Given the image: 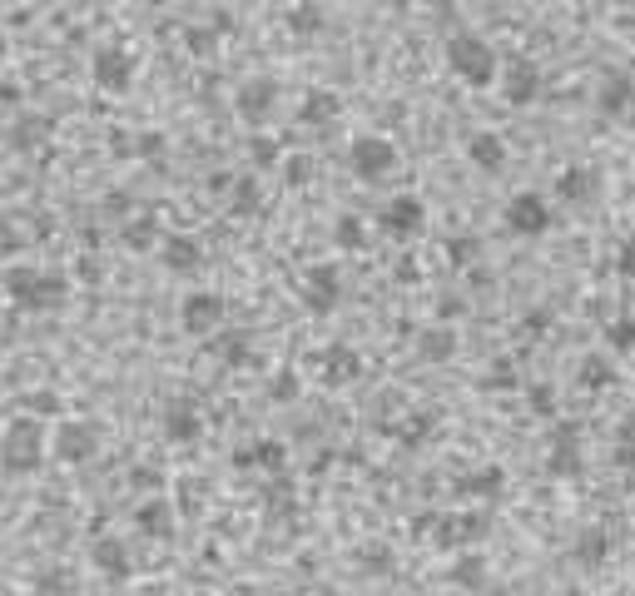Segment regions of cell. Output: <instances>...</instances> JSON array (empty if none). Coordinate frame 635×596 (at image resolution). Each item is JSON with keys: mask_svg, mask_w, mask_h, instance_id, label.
<instances>
[{"mask_svg": "<svg viewBox=\"0 0 635 596\" xmlns=\"http://www.w3.org/2000/svg\"><path fill=\"white\" fill-rule=\"evenodd\" d=\"M338 239H343V244H358V224H353V219H348V224H343V229H338Z\"/></svg>", "mask_w": 635, "mask_h": 596, "instance_id": "cell-26", "label": "cell"}, {"mask_svg": "<svg viewBox=\"0 0 635 596\" xmlns=\"http://www.w3.org/2000/svg\"><path fill=\"white\" fill-rule=\"evenodd\" d=\"M308 115H328V95H308Z\"/></svg>", "mask_w": 635, "mask_h": 596, "instance_id": "cell-24", "label": "cell"}, {"mask_svg": "<svg viewBox=\"0 0 635 596\" xmlns=\"http://www.w3.org/2000/svg\"><path fill=\"white\" fill-rule=\"evenodd\" d=\"M20 100V85L15 80H0V105H15Z\"/></svg>", "mask_w": 635, "mask_h": 596, "instance_id": "cell-21", "label": "cell"}, {"mask_svg": "<svg viewBox=\"0 0 635 596\" xmlns=\"http://www.w3.org/2000/svg\"><path fill=\"white\" fill-rule=\"evenodd\" d=\"M219 313H224L219 294H189V298H184V308H179V318H184V328H189V333L214 328V323H219Z\"/></svg>", "mask_w": 635, "mask_h": 596, "instance_id": "cell-8", "label": "cell"}, {"mask_svg": "<svg viewBox=\"0 0 635 596\" xmlns=\"http://www.w3.org/2000/svg\"><path fill=\"white\" fill-rule=\"evenodd\" d=\"M0 60H5V30H0Z\"/></svg>", "mask_w": 635, "mask_h": 596, "instance_id": "cell-30", "label": "cell"}, {"mask_svg": "<svg viewBox=\"0 0 635 596\" xmlns=\"http://www.w3.org/2000/svg\"><path fill=\"white\" fill-rule=\"evenodd\" d=\"M25 408H30V413H60V393H50V388H30V393H25Z\"/></svg>", "mask_w": 635, "mask_h": 596, "instance_id": "cell-15", "label": "cell"}, {"mask_svg": "<svg viewBox=\"0 0 635 596\" xmlns=\"http://www.w3.org/2000/svg\"><path fill=\"white\" fill-rule=\"evenodd\" d=\"M90 562H95L110 582H125V577H129V552H125V542H120V537H100V542L90 547Z\"/></svg>", "mask_w": 635, "mask_h": 596, "instance_id": "cell-7", "label": "cell"}, {"mask_svg": "<svg viewBox=\"0 0 635 596\" xmlns=\"http://www.w3.org/2000/svg\"><path fill=\"white\" fill-rule=\"evenodd\" d=\"M254 159H258V164H268V159H273V145H268V140H258V145H254Z\"/></svg>", "mask_w": 635, "mask_h": 596, "instance_id": "cell-29", "label": "cell"}, {"mask_svg": "<svg viewBox=\"0 0 635 596\" xmlns=\"http://www.w3.org/2000/svg\"><path fill=\"white\" fill-rule=\"evenodd\" d=\"M30 596H40V592H30Z\"/></svg>", "mask_w": 635, "mask_h": 596, "instance_id": "cell-31", "label": "cell"}, {"mask_svg": "<svg viewBox=\"0 0 635 596\" xmlns=\"http://www.w3.org/2000/svg\"><path fill=\"white\" fill-rule=\"evenodd\" d=\"M273 393H278V398H288V393H293V378H288V373H278V383H273Z\"/></svg>", "mask_w": 635, "mask_h": 596, "instance_id": "cell-28", "label": "cell"}, {"mask_svg": "<svg viewBox=\"0 0 635 596\" xmlns=\"http://www.w3.org/2000/svg\"><path fill=\"white\" fill-rule=\"evenodd\" d=\"M154 239H159V214H149V209H144V214H134V219L125 224V244H129V249H149Z\"/></svg>", "mask_w": 635, "mask_h": 596, "instance_id": "cell-11", "label": "cell"}, {"mask_svg": "<svg viewBox=\"0 0 635 596\" xmlns=\"http://www.w3.org/2000/svg\"><path fill=\"white\" fill-rule=\"evenodd\" d=\"M268 95H273V85H268V80H258V85H249V90L239 95L244 115H263V110H268Z\"/></svg>", "mask_w": 635, "mask_h": 596, "instance_id": "cell-14", "label": "cell"}, {"mask_svg": "<svg viewBox=\"0 0 635 596\" xmlns=\"http://www.w3.org/2000/svg\"><path fill=\"white\" fill-rule=\"evenodd\" d=\"M50 135H55V120H50V115H25V120L10 130V145L30 149V145H40V140H50Z\"/></svg>", "mask_w": 635, "mask_h": 596, "instance_id": "cell-10", "label": "cell"}, {"mask_svg": "<svg viewBox=\"0 0 635 596\" xmlns=\"http://www.w3.org/2000/svg\"><path fill=\"white\" fill-rule=\"evenodd\" d=\"M35 592H65V572H40V582H35Z\"/></svg>", "mask_w": 635, "mask_h": 596, "instance_id": "cell-18", "label": "cell"}, {"mask_svg": "<svg viewBox=\"0 0 635 596\" xmlns=\"http://www.w3.org/2000/svg\"><path fill=\"white\" fill-rule=\"evenodd\" d=\"M139 154H144V159H159V154H164V135H154V130H144V135H139Z\"/></svg>", "mask_w": 635, "mask_h": 596, "instance_id": "cell-17", "label": "cell"}, {"mask_svg": "<svg viewBox=\"0 0 635 596\" xmlns=\"http://www.w3.org/2000/svg\"><path fill=\"white\" fill-rule=\"evenodd\" d=\"M308 303H313V308H328V303H333V274H313Z\"/></svg>", "mask_w": 635, "mask_h": 596, "instance_id": "cell-16", "label": "cell"}, {"mask_svg": "<svg viewBox=\"0 0 635 596\" xmlns=\"http://www.w3.org/2000/svg\"><path fill=\"white\" fill-rule=\"evenodd\" d=\"M134 527H139L144 537H169V532H174L169 502H164V497H144V502L134 507Z\"/></svg>", "mask_w": 635, "mask_h": 596, "instance_id": "cell-6", "label": "cell"}, {"mask_svg": "<svg viewBox=\"0 0 635 596\" xmlns=\"http://www.w3.org/2000/svg\"><path fill=\"white\" fill-rule=\"evenodd\" d=\"M199 413L194 408H184V403H174V408H164V438L169 443H194L199 438Z\"/></svg>", "mask_w": 635, "mask_h": 596, "instance_id": "cell-9", "label": "cell"}, {"mask_svg": "<svg viewBox=\"0 0 635 596\" xmlns=\"http://www.w3.org/2000/svg\"><path fill=\"white\" fill-rule=\"evenodd\" d=\"M234 204H239V209H249V204H254V184H239V199H234Z\"/></svg>", "mask_w": 635, "mask_h": 596, "instance_id": "cell-25", "label": "cell"}, {"mask_svg": "<svg viewBox=\"0 0 635 596\" xmlns=\"http://www.w3.org/2000/svg\"><path fill=\"white\" fill-rule=\"evenodd\" d=\"M5 294L15 298V308H25V313H50V308L65 303L70 284H65V274L15 264V269H5Z\"/></svg>", "mask_w": 635, "mask_h": 596, "instance_id": "cell-1", "label": "cell"}, {"mask_svg": "<svg viewBox=\"0 0 635 596\" xmlns=\"http://www.w3.org/2000/svg\"><path fill=\"white\" fill-rule=\"evenodd\" d=\"M224 353H229V358H244V353H249V348H244V343H239V333H234V338H229V343H224Z\"/></svg>", "mask_w": 635, "mask_h": 596, "instance_id": "cell-27", "label": "cell"}, {"mask_svg": "<svg viewBox=\"0 0 635 596\" xmlns=\"http://www.w3.org/2000/svg\"><path fill=\"white\" fill-rule=\"evenodd\" d=\"M412 224H417V204H412V199H402V204L387 209V229H392V234H407Z\"/></svg>", "mask_w": 635, "mask_h": 596, "instance_id": "cell-13", "label": "cell"}, {"mask_svg": "<svg viewBox=\"0 0 635 596\" xmlns=\"http://www.w3.org/2000/svg\"><path fill=\"white\" fill-rule=\"evenodd\" d=\"M105 209H110V214H125V209H129V194H125V189H110V194H105Z\"/></svg>", "mask_w": 635, "mask_h": 596, "instance_id": "cell-19", "label": "cell"}, {"mask_svg": "<svg viewBox=\"0 0 635 596\" xmlns=\"http://www.w3.org/2000/svg\"><path fill=\"white\" fill-rule=\"evenodd\" d=\"M189 45H194V50H209V30H199V25H189Z\"/></svg>", "mask_w": 635, "mask_h": 596, "instance_id": "cell-22", "label": "cell"}, {"mask_svg": "<svg viewBox=\"0 0 635 596\" xmlns=\"http://www.w3.org/2000/svg\"><path fill=\"white\" fill-rule=\"evenodd\" d=\"M134 487H159V477L149 467H134Z\"/></svg>", "mask_w": 635, "mask_h": 596, "instance_id": "cell-23", "label": "cell"}, {"mask_svg": "<svg viewBox=\"0 0 635 596\" xmlns=\"http://www.w3.org/2000/svg\"><path fill=\"white\" fill-rule=\"evenodd\" d=\"M353 159H358V169H363V174H378V169H387V164H392V149L382 145V140H358Z\"/></svg>", "mask_w": 635, "mask_h": 596, "instance_id": "cell-12", "label": "cell"}, {"mask_svg": "<svg viewBox=\"0 0 635 596\" xmlns=\"http://www.w3.org/2000/svg\"><path fill=\"white\" fill-rule=\"evenodd\" d=\"M100 274H105V264H100L95 254H90V259H80V279H90V284H95Z\"/></svg>", "mask_w": 635, "mask_h": 596, "instance_id": "cell-20", "label": "cell"}, {"mask_svg": "<svg viewBox=\"0 0 635 596\" xmlns=\"http://www.w3.org/2000/svg\"><path fill=\"white\" fill-rule=\"evenodd\" d=\"M95 452H100V433H95L90 423H75V418H65V423L55 428V457H60V462L80 467V462H90Z\"/></svg>", "mask_w": 635, "mask_h": 596, "instance_id": "cell-3", "label": "cell"}, {"mask_svg": "<svg viewBox=\"0 0 635 596\" xmlns=\"http://www.w3.org/2000/svg\"><path fill=\"white\" fill-rule=\"evenodd\" d=\"M164 264L174 269V274H189V269H199V259H204V244L194 239V234H164Z\"/></svg>", "mask_w": 635, "mask_h": 596, "instance_id": "cell-5", "label": "cell"}, {"mask_svg": "<svg viewBox=\"0 0 635 596\" xmlns=\"http://www.w3.org/2000/svg\"><path fill=\"white\" fill-rule=\"evenodd\" d=\"M90 75H95L100 90H125L129 80H134V55H129L125 45H100L95 60H90Z\"/></svg>", "mask_w": 635, "mask_h": 596, "instance_id": "cell-4", "label": "cell"}, {"mask_svg": "<svg viewBox=\"0 0 635 596\" xmlns=\"http://www.w3.org/2000/svg\"><path fill=\"white\" fill-rule=\"evenodd\" d=\"M40 462H45V433H40V423H35V418H15V423H5V438H0V467L15 472V477H25V472H35Z\"/></svg>", "mask_w": 635, "mask_h": 596, "instance_id": "cell-2", "label": "cell"}]
</instances>
